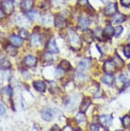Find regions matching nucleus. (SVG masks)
I'll list each match as a JSON object with an SVG mask.
<instances>
[{
	"label": "nucleus",
	"mask_w": 130,
	"mask_h": 131,
	"mask_svg": "<svg viewBox=\"0 0 130 131\" xmlns=\"http://www.w3.org/2000/svg\"><path fill=\"white\" fill-rule=\"evenodd\" d=\"M68 40L69 46L73 49H79L82 47V41L80 36L75 32L74 30H70L68 32Z\"/></svg>",
	"instance_id": "obj_1"
},
{
	"label": "nucleus",
	"mask_w": 130,
	"mask_h": 131,
	"mask_svg": "<svg viewBox=\"0 0 130 131\" xmlns=\"http://www.w3.org/2000/svg\"><path fill=\"white\" fill-rule=\"evenodd\" d=\"M90 67V61L88 59H84L82 60L81 62L79 63V65L77 66L76 69V75L78 77H84L85 76V71L88 69V68Z\"/></svg>",
	"instance_id": "obj_2"
},
{
	"label": "nucleus",
	"mask_w": 130,
	"mask_h": 131,
	"mask_svg": "<svg viewBox=\"0 0 130 131\" xmlns=\"http://www.w3.org/2000/svg\"><path fill=\"white\" fill-rule=\"evenodd\" d=\"M14 21L17 25L22 27L29 26V19L27 16H25L22 13H16L14 16Z\"/></svg>",
	"instance_id": "obj_3"
},
{
	"label": "nucleus",
	"mask_w": 130,
	"mask_h": 131,
	"mask_svg": "<svg viewBox=\"0 0 130 131\" xmlns=\"http://www.w3.org/2000/svg\"><path fill=\"white\" fill-rule=\"evenodd\" d=\"M1 6H2V10L7 14H12L13 13L14 7H13V3L12 0H3L1 2Z\"/></svg>",
	"instance_id": "obj_4"
},
{
	"label": "nucleus",
	"mask_w": 130,
	"mask_h": 131,
	"mask_svg": "<svg viewBox=\"0 0 130 131\" xmlns=\"http://www.w3.org/2000/svg\"><path fill=\"white\" fill-rule=\"evenodd\" d=\"M117 69V66L115 65L114 61H106L104 65V70L108 74H113Z\"/></svg>",
	"instance_id": "obj_5"
},
{
	"label": "nucleus",
	"mask_w": 130,
	"mask_h": 131,
	"mask_svg": "<svg viewBox=\"0 0 130 131\" xmlns=\"http://www.w3.org/2000/svg\"><path fill=\"white\" fill-rule=\"evenodd\" d=\"M29 42H30V45L33 47L40 46L42 44V37H41L39 33H32L31 36H30Z\"/></svg>",
	"instance_id": "obj_6"
},
{
	"label": "nucleus",
	"mask_w": 130,
	"mask_h": 131,
	"mask_svg": "<svg viewBox=\"0 0 130 131\" xmlns=\"http://www.w3.org/2000/svg\"><path fill=\"white\" fill-rule=\"evenodd\" d=\"M41 116L42 118L47 122H50L54 117V114H53V111L49 108H45L41 111Z\"/></svg>",
	"instance_id": "obj_7"
},
{
	"label": "nucleus",
	"mask_w": 130,
	"mask_h": 131,
	"mask_svg": "<svg viewBox=\"0 0 130 131\" xmlns=\"http://www.w3.org/2000/svg\"><path fill=\"white\" fill-rule=\"evenodd\" d=\"M99 121H100L102 125L106 127V126H109L112 124V117L110 115H102L99 118Z\"/></svg>",
	"instance_id": "obj_8"
},
{
	"label": "nucleus",
	"mask_w": 130,
	"mask_h": 131,
	"mask_svg": "<svg viewBox=\"0 0 130 131\" xmlns=\"http://www.w3.org/2000/svg\"><path fill=\"white\" fill-rule=\"evenodd\" d=\"M117 12V5L116 3H109L104 9V13L106 15H113Z\"/></svg>",
	"instance_id": "obj_9"
},
{
	"label": "nucleus",
	"mask_w": 130,
	"mask_h": 131,
	"mask_svg": "<svg viewBox=\"0 0 130 131\" xmlns=\"http://www.w3.org/2000/svg\"><path fill=\"white\" fill-rule=\"evenodd\" d=\"M36 63H37V59L32 55H28L24 58V64H25L27 67H29V68L34 67V66L36 65Z\"/></svg>",
	"instance_id": "obj_10"
},
{
	"label": "nucleus",
	"mask_w": 130,
	"mask_h": 131,
	"mask_svg": "<svg viewBox=\"0 0 130 131\" xmlns=\"http://www.w3.org/2000/svg\"><path fill=\"white\" fill-rule=\"evenodd\" d=\"M10 43L13 44V46H15V47L22 46L23 42H24V40H23L22 37L17 36V35H14V34H13V35L10 37Z\"/></svg>",
	"instance_id": "obj_11"
},
{
	"label": "nucleus",
	"mask_w": 130,
	"mask_h": 131,
	"mask_svg": "<svg viewBox=\"0 0 130 131\" xmlns=\"http://www.w3.org/2000/svg\"><path fill=\"white\" fill-rule=\"evenodd\" d=\"M88 26H89V20L86 18V17L83 16L80 18V20H79V23H78V28L80 29V30H86L88 28Z\"/></svg>",
	"instance_id": "obj_12"
},
{
	"label": "nucleus",
	"mask_w": 130,
	"mask_h": 131,
	"mask_svg": "<svg viewBox=\"0 0 130 131\" xmlns=\"http://www.w3.org/2000/svg\"><path fill=\"white\" fill-rule=\"evenodd\" d=\"M47 49H48V51L51 53H58L59 49L56 46V43L53 39H50L48 43V46H47Z\"/></svg>",
	"instance_id": "obj_13"
},
{
	"label": "nucleus",
	"mask_w": 130,
	"mask_h": 131,
	"mask_svg": "<svg viewBox=\"0 0 130 131\" xmlns=\"http://www.w3.org/2000/svg\"><path fill=\"white\" fill-rule=\"evenodd\" d=\"M33 6V0H23L21 2V7L24 12H29Z\"/></svg>",
	"instance_id": "obj_14"
},
{
	"label": "nucleus",
	"mask_w": 130,
	"mask_h": 131,
	"mask_svg": "<svg viewBox=\"0 0 130 131\" xmlns=\"http://www.w3.org/2000/svg\"><path fill=\"white\" fill-rule=\"evenodd\" d=\"M54 25H55L57 28H59V29H63V28H65L66 25H67L65 18L62 17V16H60V15L56 16L55 18H54Z\"/></svg>",
	"instance_id": "obj_15"
},
{
	"label": "nucleus",
	"mask_w": 130,
	"mask_h": 131,
	"mask_svg": "<svg viewBox=\"0 0 130 131\" xmlns=\"http://www.w3.org/2000/svg\"><path fill=\"white\" fill-rule=\"evenodd\" d=\"M33 88L39 92H45L46 84L43 81H35L33 83Z\"/></svg>",
	"instance_id": "obj_16"
},
{
	"label": "nucleus",
	"mask_w": 130,
	"mask_h": 131,
	"mask_svg": "<svg viewBox=\"0 0 130 131\" xmlns=\"http://www.w3.org/2000/svg\"><path fill=\"white\" fill-rule=\"evenodd\" d=\"M75 120H76V123L78 124V125H84L86 123V117H85V115L84 114V112H79L78 114L76 115V117H75Z\"/></svg>",
	"instance_id": "obj_17"
},
{
	"label": "nucleus",
	"mask_w": 130,
	"mask_h": 131,
	"mask_svg": "<svg viewBox=\"0 0 130 131\" xmlns=\"http://www.w3.org/2000/svg\"><path fill=\"white\" fill-rule=\"evenodd\" d=\"M102 82L104 83V84H105V85H111L114 82V77L112 76V74L106 73V75H104L103 77V79H102Z\"/></svg>",
	"instance_id": "obj_18"
},
{
	"label": "nucleus",
	"mask_w": 130,
	"mask_h": 131,
	"mask_svg": "<svg viewBox=\"0 0 130 131\" xmlns=\"http://www.w3.org/2000/svg\"><path fill=\"white\" fill-rule=\"evenodd\" d=\"M5 49H6V51L10 56H15L17 54V49H16V47L13 46V45H8V46L5 47Z\"/></svg>",
	"instance_id": "obj_19"
},
{
	"label": "nucleus",
	"mask_w": 130,
	"mask_h": 131,
	"mask_svg": "<svg viewBox=\"0 0 130 131\" xmlns=\"http://www.w3.org/2000/svg\"><path fill=\"white\" fill-rule=\"evenodd\" d=\"M42 22H43L44 25L49 26L52 22H54V20H53L52 15H50V14H45V15L42 17Z\"/></svg>",
	"instance_id": "obj_20"
},
{
	"label": "nucleus",
	"mask_w": 130,
	"mask_h": 131,
	"mask_svg": "<svg viewBox=\"0 0 130 131\" xmlns=\"http://www.w3.org/2000/svg\"><path fill=\"white\" fill-rule=\"evenodd\" d=\"M114 32H115V30L113 29V27L111 26V25H107L106 28H105V30H104V35L110 38L111 36L114 35Z\"/></svg>",
	"instance_id": "obj_21"
},
{
	"label": "nucleus",
	"mask_w": 130,
	"mask_h": 131,
	"mask_svg": "<svg viewBox=\"0 0 130 131\" xmlns=\"http://www.w3.org/2000/svg\"><path fill=\"white\" fill-rule=\"evenodd\" d=\"M59 67H60L64 71H68V70H70V69H71V65H70V63L68 62V60H63L62 62L60 63V66H59Z\"/></svg>",
	"instance_id": "obj_22"
},
{
	"label": "nucleus",
	"mask_w": 130,
	"mask_h": 131,
	"mask_svg": "<svg viewBox=\"0 0 130 131\" xmlns=\"http://www.w3.org/2000/svg\"><path fill=\"white\" fill-rule=\"evenodd\" d=\"M0 67L2 69H9L10 67V63L9 59L6 57H1L0 58Z\"/></svg>",
	"instance_id": "obj_23"
},
{
	"label": "nucleus",
	"mask_w": 130,
	"mask_h": 131,
	"mask_svg": "<svg viewBox=\"0 0 130 131\" xmlns=\"http://www.w3.org/2000/svg\"><path fill=\"white\" fill-rule=\"evenodd\" d=\"M126 19V17L123 15V14H121V13H117V14H115V16L113 18V22L116 24H120V23H123L124 21H125Z\"/></svg>",
	"instance_id": "obj_24"
},
{
	"label": "nucleus",
	"mask_w": 130,
	"mask_h": 131,
	"mask_svg": "<svg viewBox=\"0 0 130 131\" xmlns=\"http://www.w3.org/2000/svg\"><path fill=\"white\" fill-rule=\"evenodd\" d=\"M91 105V100L90 99H85L83 103H82L81 106H80V109H81L82 112H85L88 107H89V105Z\"/></svg>",
	"instance_id": "obj_25"
},
{
	"label": "nucleus",
	"mask_w": 130,
	"mask_h": 131,
	"mask_svg": "<svg viewBox=\"0 0 130 131\" xmlns=\"http://www.w3.org/2000/svg\"><path fill=\"white\" fill-rule=\"evenodd\" d=\"M42 60L44 61V62H47V64H50V63H52L51 52L48 51V52L44 53V54H43V56H42Z\"/></svg>",
	"instance_id": "obj_26"
},
{
	"label": "nucleus",
	"mask_w": 130,
	"mask_h": 131,
	"mask_svg": "<svg viewBox=\"0 0 130 131\" xmlns=\"http://www.w3.org/2000/svg\"><path fill=\"white\" fill-rule=\"evenodd\" d=\"M93 35L98 38L99 40H103V37H104V32H103V30H102L101 28H97V29H95L93 30Z\"/></svg>",
	"instance_id": "obj_27"
},
{
	"label": "nucleus",
	"mask_w": 130,
	"mask_h": 131,
	"mask_svg": "<svg viewBox=\"0 0 130 131\" xmlns=\"http://www.w3.org/2000/svg\"><path fill=\"white\" fill-rule=\"evenodd\" d=\"M0 92H1V93H4V94H6V95L9 96V97H12V95H13V89H12V86L8 85V86H5V88H3V89H1Z\"/></svg>",
	"instance_id": "obj_28"
},
{
	"label": "nucleus",
	"mask_w": 130,
	"mask_h": 131,
	"mask_svg": "<svg viewBox=\"0 0 130 131\" xmlns=\"http://www.w3.org/2000/svg\"><path fill=\"white\" fill-rule=\"evenodd\" d=\"M28 17H29L30 20H37L40 17V15L38 12H35V10L30 12V10H29V12H28Z\"/></svg>",
	"instance_id": "obj_29"
},
{
	"label": "nucleus",
	"mask_w": 130,
	"mask_h": 131,
	"mask_svg": "<svg viewBox=\"0 0 130 131\" xmlns=\"http://www.w3.org/2000/svg\"><path fill=\"white\" fill-rule=\"evenodd\" d=\"M122 123H123V125H124L125 128H128L130 126V116L128 115H125L123 120H122Z\"/></svg>",
	"instance_id": "obj_30"
},
{
	"label": "nucleus",
	"mask_w": 130,
	"mask_h": 131,
	"mask_svg": "<svg viewBox=\"0 0 130 131\" xmlns=\"http://www.w3.org/2000/svg\"><path fill=\"white\" fill-rule=\"evenodd\" d=\"M92 34L93 33L91 32L90 30H85V33H84V35H85V39L88 41V42L90 43L92 41Z\"/></svg>",
	"instance_id": "obj_31"
},
{
	"label": "nucleus",
	"mask_w": 130,
	"mask_h": 131,
	"mask_svg": "<svg viewBox=\"0 0 130 131\" xmlns=\"http://www.w3.org/2000/svg\"><path fill=\"white\" fill-rule=\"evenodd\" d=\"M19 36L20 37H22L23 39H27V38L29 37V32H28V30H24V29H21L19 31Z\"/></svg>",
	"instance_id": "obj_32"
},
{
	"label": "nucleus",
	"mask_w": 130,
	"mask_h": 131,
	"mask_svg": "<svg viewBox=\"0 0 130 131\" xmlns=\"http://www.w3.org/2000/svg\"><path fill=\"white\" fill-rule=\"evenodd\" d=\"M114 63H115V65L117 66V68H120V67H122V66L124 65L123 60H121V58L118 55H116V57H115V59H114Z\"/></svg>",
	"instance_id": "obj_33"
},
{
	"label": "nucleus",
	"mask_w": 130,
	"mask_h": 131,
	"mask_svg": "<svg viewBox=\"0 0 130 131\" xmlns=\"http://www.w3.org/2000/svg\"><path fill=\"white\" fill-rule=\"evenodd\" d=\"M124 54L126 58H130V45H125L124 47Z\"/></svg>",
	"instance_id": "obj_34"
},
{
	"label": "nucleus",
	"mask_w": 130,
	"mask_h": 131,
	"mask_svg": "<svg viewBox=\"0 0 130 131\" xmlns=\"http://www.w3.org/2000/svg\"><path fill=\"white\" fill-rule=\"evenodd\" d=\"M123 30H124V28L122 26H119L117 27L116 29H115V32H114V35L116 36V37H119L121 35V33L123 32Z\"/></svg>",
	"instance_id": "obj_35"
},
{
	"label": "nucleus",
	"mask_w": 130,
	"mask_h": 131,
	"mask_svg": "<svg viewBox=\"0 0 130 131\" xmlns=\"http://www.w3.org/2000/svg\"><path fill=\"white\" fill-rule=\"evenodd\" d=\"M55 72H56V77H61V75H63V73H64V70L59 67L58 69H56Z\"/></svg>",
	"instance_id": "obj_36"
},
{
	"label": "nucleus",
	"mask_w": 130,
	"mask_h": 131,
	"mask_svg": "<svg viewBox=\"0 0 130 131\" xmlns=\"http://www.w3.org/2000/svg\"><path fill=\"white\" fill-rule=\"evenodd\" d=\"M5 113H6V108H5V106H4L1 103H0V116L5 115Z\"/></svg>",
	"instance_id": "obj_37"
},
{
	"label": "nucleus",
	"mask_w": 130,
	"mask_h": 131,
	"mask_svg": "<svg viewBox=\"0 0 130 131\" xmlns=\"http://www.w3.org/2000/svg\"><path fill=\"white\" fill-rule=\"evenodd\" d=\"M78 4L83 7L86 6V5L89 6V5H88V0H78Z\"/></svg>",
	"instance_id": "obj_38"
},
{
	"label": "nucleus",
	"mask_w": 130,
	"mask_h": 131,
	"mask_svg": "<svg viewBox=\"0 0 130 131\" xmlns=\"http://www.w3.org/2000/svg\"><path fill=\"white\" fill-rule=\"evenodd\" d=\"M121 4L124 7H129L130 6V0H120Z\"/></svg>",
	"instance_id": "obj_39"
},
{
	"label": "nucleus",
	"mask_w": 130,
	"mask_h": 131,
	"mask_svg": "<svg viewBox=\"0 0 130 131\" xmlns=\"http://www.w3.org/2000/svg\"><path fill=\"white\" fill-rule=\"evenodd\" d=\"M100 125H90V130H93V131H98L100 130Z\"/></svg>",
	"instance_id": "obj_40"
},
{
	"label": "nucleus",
	"mask_w": 130,
	"mask_h": 131,
	"mask_svg": "<svg viewBox=\"0 0 130 131\" xmlns=\"http://www.w3.org/2000/svg\"><path fill=\"white\" fill-rule=\"evenodd\" d=\"M129 85H130V79H127V80H125V81H124L123 88H124V89H126V88H128Z\"/></svg>",
	"instance_id": "obj_41"
},
{
	"label": "nucleus",
	"mask_w": 130,
	"mask_h": 131,
	"mask_svg": "<svg viewBox=\"0 0 130 131\" xmlns=\"http://www.w3.org/2000/svg\"><path fill=\"white\" fill-rule=\"evenodd\" d=\"M4 16H5V12H4L3 10H1V9H0V19L4 18Z\"/></svg>",
	"instance_id": "obj_42"
},
{
	"label": "nucleus",
	"mask_w": 130,
	"mask_h": 131,
	"mask_svg": "<svg viewBox=\"0 0 130 131\" xmlns=\"http://www.w3.org/2000/svg\"><path fill=\"white\" fill-rule=\"evenodd\" d=\"M51 130H56V131H60L61 129L59 128V126L58 125H53L52 126V128H51Z\"/></svg>",
	"instance_id": "obj_43"
},
{
	"label": "nucleus",
	"mask_w": 130,
	"mask_h": 131,
	"mask_svg": "<svg viewBox=\"0 0 130 131\" xmlns=\"http://www.w3.org/2000/svg\"><path fill=\"white\" fill-rule=\"evenodd\" d=\"M68 129H69V130H72V128L70 127V126H69V127H68V126H66V127L64 128L63 130H68Z\"/></svg>",
	"instance_id": "obj_44"
},
{
	"label": "nucleus",
	"mask_w": 130,
	"mask_h": 131,
	"mask_svg": "<svg viewBox=\"0 0 130 131\" xmlns=\"http://www.w3.org/2000/svg\"><path fill=\"white\" fill-rule=\"evenodd\" d=\"M127 40H128V42H130V33H129V35H128V38H127Z\"/></svg>",
	"instance_id": "obj_45"
},
{
	"label": "nucleus",
	"mask_w": 130,
	"mask_h": 131,
	"mask_svg": "<svg viewBox=\"0 0 130 131\" xmlns=\"http://www.w3.org/2000/svg\"><path fill=\"white\" fill-rule=\"evenodd\" d=\"M128 69H129V70H130V64H129V66H128Z\"/></svg>",
	"instance_id": "obj_46"
}]
</instances>
